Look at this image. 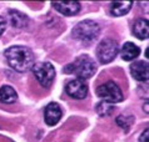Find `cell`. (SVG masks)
Returning <instances> with one entry per match:
<instances>
[{"mask_svg":"<svg viewBox=\"0 0 149 142\" xmlns=\"http://www.w3.org/2000/svg\"><path fill=\"white\" fill-rule=\"evenodd\" d=\"M5 59L11 68L18 72H26L34 65V55L25 46H11L4 52Z\"/></svg>","mask_w":149,"mask_h":142,"instance_id":"1","label":"cell"},{"mask_svg":"<svg viewBox=\"0 0 149 142\" xmlns=\"http://www.w3.org/2000/svg\"><path fill=\"white\" fill-rule=\"evenodd\" d=\"M97 71L95 62L90 59L88 55H83L73 62L64 68L65 74H75L79 80H86L90 79Z\"/></svg>","mask_w":149,"mask_h":142,"instance_id":"2","label":"cell"},{"mask_svg":"<svg viewBox=\"0 0 149 142\" xmlns=\"http://www.w3.org/2000/svg\"><path fill=\"white\" fill-rule=\"evenodd\" d=\"M99 34H100V26L93 20H84V21L78 23L72 31L73 37L85 43L95 40Z\"/></svg>","mask_w":149,"mask_h":142,"instance_id":"3","label":"cell"},{"mask_svg":"<svg viewBox=\"0 0 149 142\" xmlns=\"http://www.w3.org/2000/svg\"><path fill=\"white\" fill-rule=\"evenodd\" d=\"M31 70L38 82L44 87H49L55 79V69L50 62H36Z\"/></svg>","mask_w":149,"mask_h":142,"instance_id":"4","label":"cell"},{"mask_svg":"<svg viewBox=\"0 0 149 142\" xmlns=\"http://www.w3.org/2000/svg\"><path fill=\"white\" fill-rule=\"evenodd\" d=\"M119 51L118 43L113 39H104L97 48V57L100 64H109L113 61Z\"/></svg>","mask_w":149,"mask_h":142,"instance_id":"5","label":"cell"},{"mask_svg":"<svg viewBox=\"0 0 149 142\" xmlns=\"http://www.w3.org/2000/svg\"><path fill=\"white\" fill-rule=\"evenodd\" d=\"M97 95L100 99H103V101H107L110 103L123 101V92L120 87L114 81H107L105 83L100 85L97 89Z\"/></svg>","mask_w":149,"mask_h":142,"instance_id":"6","label":"cell"},{"mask_svg":"<svg viewBox=\"0 0 149 142\" xmlns=\"http://www.w3.org/2000/svg\"><path fill=\"white\" fill-rule=\"evenodd\" d=\"M65 91H67V94L70 97L81 100V99H85L86 95H88V86H86V83L84 81L75 79V80H72L67 83Z\"/></svg>","mask_w":149,"mask_h":142,"instance_id":"7","label":"cell"},{"mask_svg":"<svg viewBox=\"0 0 149 142\" xmlns=\"http://www.w3.org/2000/svg\"><path fill=\"white\" fill-rule=\"evenodd\" d=\"M52 5L56 11H59L60 14L67 15V16L75 15L80 11V3L75 1V0H70V1H53Z\"/></svg>","mask_w":149,"mask_h":142,"instance_id":"8","label":"cell"},{"mask_svg":"<svg viewBox=\"0 0 149 142\" xmlns=\"http://www.w3.org/2000/svg\"><path fill=\"white\" fill-rule=\"evenodd\" d=\"M61 119V110L58 103L52 102L45 107V112H44V120L45 123L49 126H54Z\"/></svg>","mask_w":149,"mask_h":142,"instance_id":"9","label":"cell"},{"mask_svg":"<svg viewBox=\"0 0 149 142\" xmlns=\"http://www.w3.org/2000/svg\"><path fill=\"white\" fill-rule=\"evenodd\" d=\"M130 72L136 81H147L149 76L148 62L146 61H136L130 66Z\"/></svg>","mask_w":149,"mask_h":142,"instance_id":"10","label":"cell"},{"mask_svg":"<svg viewBox=\"0 0 149 142\" xmlns=\"http://www.w3.org/2000/svg\"><path fill=\"white\" fill-rule=\"evenodd\" d=\"M140 54V49L133 43H125L122 48L120 55L124 61H132L136 59Z\"/></svg>","mask_w":149,"mask_h":142,"instance_id":"11","label":"cell"},{"mask_svg":"<svg viewBox=\"0 0 149 142\" xmlns=\"http://www.w3.org/2000/svg\"><path fill=\"white\" fill-rule=\"evenodd\" d=\"M133 34L140 40L148 39L149 35V26L147 19H138L133 26Z\"/></svg>","mask_w":149,"mask_h":142,"instance_id":"12","label":"cell"},{"mask_svg":"<svg viewBox=\"0 0 149 142\" xmlns=\"http://www.w3.org/2000/svg\"><path fill=\"white\" fill-rule=\"evenodd\" d=\"M18 99V94L11 86H3L0 89V102L4 103H13Z\"/></svg>","mask_w":149,"mask_h":142,"instance_id":"13","label":"cell"},{"mask_svg":"<svg viewBox=\"0 0 149 142\" xmlns=\"http://www.w3.org/2000/svg\"><path fill=\"white\" fill-rule=\"evenodd\" d=\"M132 5V1H114L111 3V14L114 16H123L129 12Z\"/></svg>","mask_w":149,"mask_h":142,"instance_id":"14","label":"cell"},{"mask_svg":"<svg viewBox=\"0 0 149 142\" xmlns=\"http://www.w3.org/2000/svg\"><path fill=\"white\" fill-rule=\"evenodd\" d=\"M9 18H10V23L14 28H24L28 24L26 15H24L16 10H9Z\"/></svg>","mask_w":149,"mask_h":142,"instance_id":"15","label":"cell"},{"mask_svg":"<svg viewBox=\"0 0 149 142\" xmlns=\"http://www.w3.org/2000/svg\"><path fill=\"white\" fill-rule=\"evenodd\" d=\"M95 110H97L98 115H100V116H109V115L113 114L114 106H113V103H110V102L102 101V102L97 103V107H95Z\"/></svg>","mask_w":149,"mask_h":142,"instance_id":"16","label":"cell"},{"mask_svg":"<svg viewBox=\"0 0 149 142\" xmlns=\"http://www.w3.org/2000/svg\"><path fill=\"white\" fill-rule=\"evenodd\" d=\"M134 122V116L132 115H120L117 117V123L120 126L124 131H128L130 125Z\"/></svg>","mask_w":149,"mask_h":142,"instance_id":"17","label":"cell"},{"mask_svg":"<svg viewBox=\"0 0 149 142\" xmlns=\"http://www.w3.org/2000/svg\"><path fill=\"white\" fill-rule=\"evenodd\" d=\"M6 20L3 18V16H0V35L3 34L4 31H5V29H6Z\"/></svg>","mask_w":149,"mask_h":142,"instance_id":"18","label":"cell"},{"mask_svg":"<svg viewBox=\"0 0 149 142\" xmlns=\"http://www.w3.org/2000/svg\"><path fill=\"white\" fill-rule=\"evenodd\" d=\"M149 130L148 128H146L144 130V132L140 135V139H139V142H148V139H149Z\"/></svg>","mask_w":149,"mask_h":142,"instance_id":"19","label":"cell"},{"mask_svg":"<svg viewBox=\"0 0 149 142\" xmlns=\"http://www.w3.org/2000/svg\"><path fill=\"white\" fill-rule=\"evenodd\" d=\"M144 108H146V112H148V102H146V106H144Z\"/></svg>","mask_w":149,"mask_h":142,"instance_id":"20","label":"cell"}]
</instances>
